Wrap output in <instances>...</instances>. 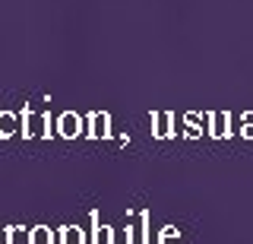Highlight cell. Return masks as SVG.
I'll return each mask as SVG.
<instances>
[{
	"label": "cell",
	"mask_w": 253,
	"mask_h": 244,
	"mask_svg": "<svg viewBox=\"0 0 253 244\" xmlns=\"http://www.w3.org/2000/svg\"><path fill=\"white\" fill-rule=\"evenodd\" d=\"M73 127H76V124H73V117H63V133H76Z\"/></svg>",
	"instance_id": "8992f818"
},
{
	"label": "cell",
	"mask_w": 253,
	"mask_h": 244,
	"mask_svg": "<svg viewBox=\"0 0 253 244\" xmlns=\"http://www.w3.org/2000/svg\"><path fill=\"white\" fill-rule=\"evenodd\" d=\"M60 244H85V238H83V232L79 228H60Z\"/></svg>",
	"instance_id": "7a4b0ae2"
},
{
	"label": "cell",
	"mask_w": 253,
	"mask_h": 244,
	"mask_svg": "<svg viewBox=\"0 0 253 244\" xmlns=\"http://www.w3.org/2000/svg\"><path fill=\"white\" fill-rule=\"evenodd\" d=\"M0 244H10V232H3V228H0Z\"/></svg>",
	"instance_id": "52a82bcc"
},
{
	"label": "cell",
	"mask_w": 253,
	"mask_h": 244,
	"mask_svg": "<svg viewBox=\"0 0 253 244\" xmlns=\"http://www.w3.org/2000/svg\"><path fill=\"white\" fill-rule=\"evenodd\" d=\"M162 244H177V232H174V228H165V232H162Z\"/></svg>",
	"instance_id": "277c9868"
},
{
	"label": "cell",
	"mask_w": 253,
	"mask_h": 244,
	"mask_svg": "<svg viewBox=\"0 0 253 244\" xmlns=\"http://www.w3.org/2000/svg\"><path fill=\"white\" fill-rule=\"evenodd\" d=\"M13 130V117H3V121H0V133H10Z\"/></svg>",
	"instance_id": "5b68a950"
},
{
	"label": "cell",
	"mask_w": 253,
	"mask_h": 244,
	"mask_svg": "<svg viewBox=\"0 0 253 244\" xmlns=\"http://www.w3.org/2000/svg\"><path fill=\"white\" fill-rule=\"evenodd\" d=\"M92 244H114V232H111L108 225H98V222H95V238H92Z\"/></svg>",
	"instance_id": "3957f363"
},
{
	"label": "cell",
	"mask_w": 253,
	"mask_h": 244,
	"mask_svg": "<svg viewBox=\"0 0 253 244\" xmlns=\"http://www.w3.org/2000/svg\"><path fill=\"white\" fill-rule=\"evenodd\" d=\"M29 244H54V235H51V228H44V225L32 228V235H29Z\"/></svg>",
	"instance_id": "6da1fadb"
}]
</instances>
